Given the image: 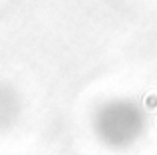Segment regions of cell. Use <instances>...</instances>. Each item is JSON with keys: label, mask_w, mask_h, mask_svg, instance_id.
Here are the masks:
<instances>
[{"label": "cell", "mask_w": 157, "mask_h": 155, "mask_svg": "<svg viewBox=\"0 0 157 155\" xmlns=\"http://www.w3.org/2000/svg\"><path fill=\"white\" fill-rule=\"evenodd\" d=\"M139 135V119L133 112L123 108L109 109L100 119V137L105 145L123 149L131 145Z\"/></svg>", "instance_id": "1"}]
</instances>
